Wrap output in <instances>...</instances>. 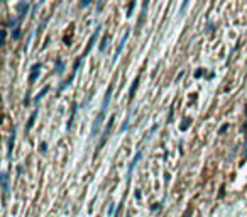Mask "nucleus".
<instances>
[{"mask_svg": "<svg viewBox=\"0 0 247 217\" xmlns=\"http://www.w3.org/2000/svg\"><path fill=\"white\" fill-rule=\"evenodd\" d=\"M112 90H113V86L110 85V86H109V90H107V93H105V99H103V102H102V108H100V114H98V117H96L95 124H93V129H92V136H95L96 132L100 131V126H102V121H103V117H105L107 107H109V104H110V99H112Z\"/></svg>", "mask_w": 247, "mask_h": 217, "instance_id": "f257e3e1", "label": "nucleus"}, {"mask_svg": "<svg viewBox=\"0 0 247 217\" xmlns=\"http://www.w3.org/2000/svg\"><path fill=\"white\" fill-rule=\"evenodd\" d=\"M113 121H115V115H110V119H109V124L105 126V129H103V134H102V139H100L98 149H102V148H103V144L107 143V137H109V134H110V129H112V126H113Z\"/></svg>", "mask_w": 247, "mask_h": 217, "instance_id": "f03ea898", "label": "nucleus"}, {"mask_svg": "<svg viewBox=\"0 0 247 217\" xmlns=\"http://www.w3.org/2000/svg\"><path fill=\"white\" fill-rule=\"evenodd\" d=\"M100 31H102V26H98L95 29V32L92 34V38H90V41H88V44H87V48H85V51H83V54H81V58H85L88 53H90V49H92V46H93V42L98 39V34H100Z\"/></svg>", "mask_w": 247, "mask_h": 217, "instance_id": "7ed1b4c3", "label": "nucleus"}, {"mask_svg": "<svg viewBox=\"0 0 247 217\" xmlns=\"http://www.w3.org/2000/svg\"><path fill=\"white\" fill-rule=\"evenodd\" d=\"M129 34H130V31H125V34H124L122 41L119 42V46H117V49H115V54H113V63H115V61L119 60V56H120V53H122V49H124V46H125V41H127Z\"/></svg>", "mask_w": 247, "mask_h": 217, "instance_id": "20e7f679", "label": "nucleus"}, {"mask_svg": "<svg viewBox=\"0 0 247 217\" xmlns=\"http://www.w3.org/2000/svg\"><path fill=\"white\" fill-rule=\"evenodd\" d=\"M41 63H36L34 66L31 68V77H29V83H34L36 80H37V77H39V71H41Z\"/></svg>", "mask_w": 247, "mask_h": 217, "instance_id": "39448f33", "label": "nucleus"}, {"mask_svg": "<svg viewBox=\"0 0 247 217\" xmlns=\"http://www.w3.org/2000/svg\"><path fill=\"white\" fill-rule=\"evenodd\" d=\"M2 190H3V200H5L7 195H9V176H7V173H2Z\"/></svg>", "mask_w": 247, "mask_h": 217, "instance_id": "423d86ee", "label": "nucleus"}, {"mask_svg": "<svg viewBox=\"0 0 247 217\" xmlns=\"http://www.w3.org/2000/svg\"><path fill=\"white\" fill-rule=\"evenodd\" d=\"M139 80H141V77H137L134 82H132V86H130V90H129V102H132V100H134L135 90H137V86H139Z\"/></svg>", "mask_w": 247, "mask_h": 217, "instance_id": "0eeeda50", "label": "nucleus"}, {"mask_svg": "<svg viewBox=\"0 0 247 217\" xmlns=\"http://www.w3.org/2000/svg\"><path fill=\"white\" fill-rule=\"evenodd\" d=\"M19 17H17V20H20L24 16L27 14V10H29V3H26V2H22V3H19Z\"/></svg>", "mask_w": 247, "mask_h": 217, "instance_id": "6e6552de", "label": "nucleus"}, {"mask_svg": "<svg viewBox=\"0 0 247 217\" xmlns=\"http://www.w3.org/2000/svg\"><path fill=\"white\" fill-rule=\"evenodd\" d=\"M14 143H15V132H14L12 136H10L9 139V144H7V158H12V149H14Z\"/></svg>", "mask_w": 247, "mask_h": 217, "instance_id": "1a4fd4ad", "label": "nucleus"}, {"mask_svg": "<svg viewBox=\"0 0 247 217\" xmlns=\"http://www.w3.org/2000/svg\"><path fill=\"white\" fill-rule=\"evenodd\" d=\"M141 158H142V151H137V154H135V156H134V160H132L130 166H129V173H127L129 176H130V173H132V170H134V166H135V165H137V163H139V160H141Z\"/></svg>", "mask_w": 247, "mask_h": 217, "instance_id": "9d476101", "label": "nucleus"}, {"mask_svg": "<svg viewBox=\"0 0 247 217\" xmlns=\"http://www.w3.org/2000/svg\"><path fill=\"white\" fill-rule=\"evenodd\" d=\"M36 117H37V108H36V110L32 112V115H31L29 122H27V124H26V132H29L31 129H32V126H34V121H36Z\"/></svg>", "mask_w": 247, "mask_h": 217, "instance_id": "9b49d317", "label": "nucleus"}, {"mask_svg": "<svg viewBox=\"0 0 247 217\" xmlns=\"http://www.w3.org/2000/svg\"><path fill=\"white\" fill-rule=\"evenodd\" d=\"M48 92H49V85H46V86H44V88H42V90H41V92H39V93H37V95H36V99H34V102H39V100H41V99H42V97H44V95H46V93H48Z\"/></svg>", "mask_w": 247, "mask_h": 217, "instance_id": "f8f14e48", "label": "nucleus"}, {"mask_svg": "<svg viewBox=\"0 0 247 217\" xmlns=\"http://www.w3.org/2000/svg\"><path fill=\"white\" fill-rule=\"evenodd\" d=\"M76 108H78V105L75 104V105H73V112H71V117H70V122H68V131H70L71 126H73V119H75V114H76Z\"/></svg>", "mask_w": 247, "mask_h": 217, "instance_id": "ddd939ff", "label": "nucleus"}, {"mask_svg": "<svg viewBox=\"0 0 247 217\" xmlns=\"http://www.w3.org/2000/svg\"><path fill=\"white\" fill-rule=\"evenodd\" d=\"M63 68H64V66H63V61H61V60H58V66H56V73H59V75H61V73H63Z\"/></svg>", "mask_w": 247, "mask_h": 217, "instance_id": "4468645a", "label": "nucleus"}, {"mask_svg": "<svg viewBox=\"0 0 247 217\" xmlns=\"http://www.w3.org/2000/svg\"><path fill=\"white\" fill-rule=\"evenodd\" d=\"M12 38H14V39H19V38H20V27H15V31H14Z\"/></svg>", "mask_w": 247, "mask_h": 217, "instance_id": "2eb2a0df", "label": "nucleus"}, {"mask_svg": "<svg viewBox=\"0 0 247 217\" xmlns=\"http://www.w3.org/2000/svg\"><path fill=\"white\" fill-rule=\"evenodd\" d=\"M46 146H48L46 143H41L39 144V151H41V153H46Z\"/></svg>", "mask_w": 247, "mask_h": 217, "instance_id": "dca6fc26", "label": "nucleus"}, {"mask_svg": "<svg viewBox=\"0 0 247 217\" xmlns=\"http://www.w3.org/2000/svg\"><path fill=\"white\" fill-rule=\"evenodd\" d=\"M134 5H135L134 2H132L130 5H129V10H127V16H132V9H134Z\"/></svg>", "mask_w": 247, "mask_h": 217, "instance_id": "f3484780", "label": "nucleus"}, {"mask_svg": "<svg viewBox=\"0 0 247 217\" xmlns=\"http://www.w3.org/2000/svg\"><path fill=\"white\" fill-rule=\"evenodd\" d=\"M227 127H228V124H225V126H222V127H220V131H218V132H220V134H224V132H225V131H227Z\"/></svg>", "mask_w": 247, "mask_h": 217, "instance_id": "a211bd4d", "label": "nucleus"}]
</instances>
